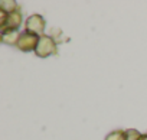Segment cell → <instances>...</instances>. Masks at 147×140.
<instances>
[{
	"instance_id": "6da1fadb",
	"label": "cell",
	"mask_w": 147,
	"mask_h": 140,
	"mask_svg": "<svg viewBox=\"0 0 147 140\" xmlns=\"http://www.w3.org/2000/svg\"><path fill=\"white\" fill-rule=\"evenodd\" d=\"M56 53H58V46H56L55 39L49 35H42L39 38V43L36 46L35 55L39 58H48V56H52Z\"/></svg>"
},
{
	"instance_id": "7a4b0ae2",
	"label": "cell",
	"mask_w": 147,
	"mask_h": 140,
	"mask_svg": "<svg viewBox=\"0 0 147 140\" xmlns=\"http://www.w3.org/2000/svg\"><path fill=\"white\" fill-rule=\"evenodd\" d=\"M45 26H46V22H45V19L40 15H30L26 19V22H25V32L42 36V35H45L43 33L45 32Z\"/></svg>"
},
{
	"instance_id": "3957f363",
	"label": "cell",
	"mask_w": 147,
	"mask_h": 140,
	"mask_svg": "<svg viewBox=\"0 0 147 140\" xmlns=\"http://www.w3.org/2000/svg\"><path fill=\"white\" fill-rule=\"evenodd\" d=\"M39 38H40V36H38V35L28 33V32H22L16 48H18L19 51H22V52H35V51H36V46H38V43H39Z\"/></svg>"
},
{
	"instance_id": "277c9868",
	"label": "cell",
	"mask_w": 147,
	"mask_h": 140,
	"mask_svg": "<svg viewBox=\"0 0 147 140\" xmlns=\"http://www.w3.org/2000/svg\"><path fill=\"white\" fill-rule=\"evenodd\" d=\"M22 19H23V16H22V7H20V9H18L16 12H13V13H10V15L7 16L6 23L0 28V30H2V32L18 30V29L20 28V25H22Z\"/></svg>"
},
{
	"instance_id": "5b68a950",
	"label": "cell",
	"mask_w": 147,
	"mask_h": 140,
	"mask_svg": "<svg viewBox=\"0 0 147 140\" xmlns=\"http://www.w3.org/2000/svg\"><path fill=\"white\" fill-rule=\"evenodd\" d=\"M20 32L19 30H7V32H2V42L6 45H12L16 46L20 38Z\"/></svg>"
},
{
	"instance_id": "8992f818",
	"label": "cell",
	"mask_w": 147,
	"mask_h": 140,
	"mask_svg": "<svg viewBox=\"0 0 147 140\" xmlns=\"http://www.w3.org/2000/svg\"><path fill=\"white\" fill-rule=\"evenodd\" d=\"M0 9L10 15V13L16 12L18 9H20V6L15 2V0H2V2H0Z\"/></svg>"
},
{
	"instance_id": "52a82bcc",
	"label": "cell",
	"mask_w": 147,
	"mask_h": 140,
	"mask_svg": "<svg viewBox=\"0 0 147 140\" xmlns=\"http://www.w3.org/2000/svg\"><path fill=\"white\" fill-rule=\"evenodd\" d=\"M105 140H125V130H113L105 136Z\"/></svg>"
},
{
	"instance_id": "ba28073f",
	"label": "cell",
	"mask_w": 147,
	"mask_h": 140,
	"mask_svg": "<svg viewBox=\"0 0 147 140\" xmlns=\"http://www.w3.org/2000/svg\"><path fill=\"white\" fill-rule=\"evenodd\" d=\"M141 133L136 129H127L125 130V140H140Z\"/></svg>"
},
{
	"instance_id": "9c48e42d",
	"label": "cell",
	"mask_w": 147,
	"mask_h": 140,
	"mask_svg": "<svg viewBox=\"0 0 147 140\" xmlns=\"http://www.w3.org/2000/svg\"><path fill=\"white\" fill-rule=\"evenodd\" d=\"M140 140H147V133H146V134H141Z\"/></svg>"
}]
</instances>
